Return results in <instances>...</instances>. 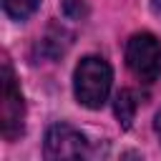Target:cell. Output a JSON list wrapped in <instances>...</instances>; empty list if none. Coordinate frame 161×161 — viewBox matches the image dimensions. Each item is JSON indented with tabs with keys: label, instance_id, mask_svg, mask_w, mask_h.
I'll return each instance as SVG.
<instances>
[{
	"label": "cell",
	"instance_id": "obj_7",
	"mask_svg": "<svg viewBox=\"0 0 161 161\" xmlns=\"http://www.w3.org/2000/svg\"><path fill=\"white\" fill-rule=\"evenodd\" d=\"M40 0H3V8L5 13L13 18V20H25L30 18L35 10H38Z\"/></svg>",
	"mask_w": 161,
	"mask_h": 161
},
{
	"label": "cell",
	"instance_id": "obj_5",
	"mask_svg": "<svg viewBox=\"0 0 161 161\" xmlns=\"http://www.w3.org/2000/svg\"><path fill=\"white\" fill-rule=\"evenodd\" d=\"M70 45V33L60 25H50L48 33L38 40V50L45 55V58H58L65 53V48Z\"/></svg>",
	"mask_w": 161,
	"mask_h": 161
},
{
	"label": "cell",
	"instance_id": "obj_9",
	"mask_svg": "<svg viewBox=\"0 0 161 161\" xmlns=\"http://www.w3.org/2000/svg\"><path fill=\"white\" fill-rule=\"evenodd\" d=\"M153 128H156V133H158V138H161V111L156 113V121H153Z\"/></svg>",
	"mask_w": 161,
	"mask_h": 161
},
{
	"label": "cell",
	"instance_id": "obj_2",
	"mask_svg": "<svg viewBox=\"0 0 161 161\" xmlns=\"http://www.w3.org/2000/svg\"><path fill=\"white\" fill-rule=\"evenodd\" d=\"M126 63L138 80H143V83L156 80L161 75V45H158V40L151 33L131 35L126 43Z\"/></svg>",
	"mask_w": 161,
	"mask_h": 161
},
{
	"label": "cell",
	"instance_id": "obj_3",
	"mask_svg": "<svg viewBox=\"0 0 161 161\" xmlns=\"http://www.w3.org/2000/svg\"><path fill=\"white\" fill-rule=\"evenodd\" d=\"M3 91H0V128L3 136L8 141H15L23 133V121H25V103H23V93L15 83V75L10 70L8 63H3Z\"/></svg>",
	"mask_w": 161,
	"mask_h": 161
},
{
	"label": "cell",
	"instance_id": "obj_6",
	"mask_svg": "<svg viewBox=\"0 0 161 161\" xmlns=\"http://www.w3.org/2000/svg\"><path fill=\"white\" fill-rule=\"evenodd\" d=\"M138 93L136 91H131V88H123V91H118L116 93V103H113V111H116V118L121 121V126L123 128H128L131 126V121H133V116H136V111H138Z\"/></svg>",
	"mask_w": 161,
	"mask_h": 161
},
{
	"label": "cell",
	"instance_id": "obj_1",
	"mask_svg": "<svg viewBox=\"0 0 161 161\" xmlns=\"http://www.w3.org/2000/svg\"><path fill=\"white\" fill-rule=\"evenodd\" d=\"M111 65L98 58V55H88L78 63L75 73H73V91L80 106L86 108H101L108 98L111 91Z\"/></svg>",
	"mask_w": 161,
	"mask_h": 161
},
{
	"label": "cell",
	"instance_id": "obj_4",
	"mask_svg": "<svg viewBox=\"0 0 161 161\" xmlns=\"http://www.w3.org/2000/svg\"><path fill=\"white\" fill-rule=\"evenodd\" d=\"M88 153V141L80 131L68 123H55L45 133V156L48 158H80Z\"/></svg>",
	"mask_w": 161,
	"mask_h": 161
},
{
	"label": "cell",
	"instance_id": "obj_10",
	"mask_svg": "<svg viewBox=\"0 0 161 161\" xmlns=\"http://www.w3.org/2000/svg\"><path fill=\"white\" fill-rule=\"evenodd\" d=\"M151 10H153L156 15H161V0H151Z\"/></svg>",
	"mask_w": 161,
	"mask_h": 161
},
{
	"label": "cell",
	"instance_id": "obj_8",
	"mask_svg": "<svg viewBox=\"0 0 161 161\" xmlns=\"http://www.w3.org/2000/svg\"><path fill=\"white\" fill-rule=\"evenodd\" d=\"M63 15L68 20H83L88 15L86 0H63Z\"/></svg>",
	"mask_w": 161,
	"mask_h": 161
}]
</instances>
